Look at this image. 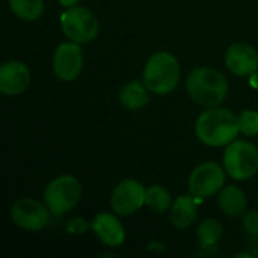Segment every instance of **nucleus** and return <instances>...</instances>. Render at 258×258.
I'll return each mask as SVG.
<instances>
[{
	"instance_id": "23",
	"label": "nucleus",
	"mask_w": 258,
	"mask_h": 258,
	"mask_svg": "<svg viewBox=\"0 0 258 258\" xmlns=\"http://www.w3.org/2000/svg\"><path fill=\"white\" fill-rule=\"evenodd\" d=\"M80 0H59V3L62 5V6H65V8H71V6H74V5H77Z\"/></svg>"
},
{
	"instance_id": "19",
	"label": "nucleus",
	"mask_w": 258,
	"mask_h": 258,
	"mask_svg": "<svg viewBox=\"0 0 258 258\" xmlns=\"http://www.w3.org/2000/svg\"><path fill=\"white\" fill-rule=\"evenodd\" d=\"M222 234V227L221 224L213 219V218H209V219H204L200 225H198V237L201 240L203 245L206 246H212L215 245L219 237Z\"/></svg>"
},
{
	"instance_id": "16",
	"label": "nucleus",
	"mask_w": 258,
	"mask_h": 258,
	"mask_svg": "<svg viewBox=\"0 0 258 258\" xmlns=\"http://www.w3.org/2000/svg\"><path fill=\"white\" fill-rule=\"evenodd\" d=\"M147 89L148 88L138 80L127 83L119 94V100H121L122 106H125L127 109H132V110L144 107L150 100Z\"/></svg>"
},
{
	"instance_id": "15",
	"label": "nucleus",
	"mask_w": 258,
	"mask_h": 258,
	"mask_svg": "<svg viewBox=\"0 0 258 258\" xmlns=\"http://www.w3.org/2000/svg\"><path fill=\"white\" fill-rule=\"evenodd\" d=\"M221 210L233 218H237L246 210V195L237 186H225L218 198Z\"/></svg>"
},
{
	"instance_id": "4",
	"label": "nucleus",
	"mask_w": 258,
	"mask_h": 258,
	"mask_svg": "<svg viewBox=\"0 0 258 258\" xmlns=\"http://www.w3.org/2000/svg\"><path fill=\"white\" fill-rule=\"evenodd\" d=\"M224 168L234 180H248L258 171L257 147L246 141L231 142L224 153Z\"/></svg>"
},
{
	"instance_id": "8",
	"label": "nucleus",
	"mask_w": 258,
	"mask_h": 258,
	"mask_svg": "<svg viewBox=\"0 0 258 258\" xmlns=\"http://www.w3.org/2000/svg\"><path fill=\"white\" fill-rule=\"evenodd\" d=\"M50 213L51 212L47 206L30 198L18 200L11 209L12 221L20 228L29 231H39L45 228L50 221Z\"/></svg>"
},
{
	"instance_id": "13",
	"label": "nucleus",
	"mask_w": 258,
	"mask_h": 258,
	"mask_svg": "<svg viewBox=\"0 0 258 258\" xmlns=\"http://www.w3.org/2000/svg\"><path fill=\"white\" fill-rule=\"evenodd\" d=\"M91 228L95 236L107 246L116 248L121 246L125 240V233L121 222L110 213L97 215L91 222Z\"/></svg>"
},
{
	"instance_id": "12",
	"label": "nucleus",
	"mask_w": 258,
	"mask_h": 258,
	"mask_svg": "<svg viewBox=\"0 0 258 258\" xmlns=\"http://www.w3.org/2000/svg\"><path fill=\"white\" fill-rule=\"evenodd\" d=\"M30 73L23 62H6L0 68V92L5 95H18L29 86Z\"/></svg>"
},
{
	"instance_id": "9",
	"label": "nucleus",
	"mask_w": 258,
	"mask_h": 258,
	"mask_svg": "<svg viewBox=\"0 0 258 258\" xmlns=\"http://www.w3.org/2000/svg\"><path fill=\"white\" fill-rule=\"evenodd\" d=\"M145 192L147 189L139 181L132 178L124 180L113 189L110 206L121 216L133 215L145 204Z\"/></svg>"
},
{
	"instance_id": "11",
	"label": "nucleus",
	"mask_w": 258,
	"mask_h": 258,
	"mask_svg": "<svg viewBox=\"0 0 258 258\" xmlns=\"http://www.w3.org/2000/svg\"><path fill=\"white\" fill-rule=\"evenodd\" d=\"M225 65L237 76H252L258 68L257 50L246 44H233L227 50Z\"/></svg>"
},
{
	"instance_id": "5",
	"label": "nucleus",
	"mask_w": 258,
	"mask_h": 258,
	"mask_svg": "<svg viewBox=\"0 0 258 258\" xmlns=\"http://www.w3.org/2000/svg\"><path fill=\"white\" fill-rule=\"evenodd\" d=\"M80 197L82 186L77 178L71 175H62L54 178L44 190L45 206L56 216L68 213L79 203Z\"/></svg>"
},
{
	"instance_id": "17",
	"label": "nucleus",
	"mask_w": 258,
	"mask_h": 258,
	"mask_svg": "<svg viewBox=\"0 0 258 258\" xmlns=\"http://www.w3.org/2000/svg\"><path fill=\"white\" fill-rule=\"evenodd\" d=\"M11 11L24 21L38 20L44 12L42 0H9Z\"/></svg>"
},
{
	"instance_id": "3",
	"label": "nucleus",
	"mask_w": 258,
	"mask_h": 258,
	"mask_svg": "<svg viewBox=\"0 0 258 258\" xmlns=\"http://www.w3.org/2000/svg\"><path fill=\"white\" fill-rule=\"evenodd\" d=\"M180 80V65L168 51L154 53L144 70V85L148 91L163 95L172 92Z\"/></svg>"
},
{
	"instance_id": "18",
	"label": "nucleus",
	"mask_w": 258,
	"mask_h": 258,
	"mask_svg": "<svg viewBox=\"0 0 258 258\" xmlns=\"http://www.w3.org/2000/svg\"><path fill=\"white\" fill-rule=\"evenodd\" d=\"M171 201V194L162 186H150L145 192V204L157 213H165Z\"/></svg>"
},
{
	"instance_id": "10",
	"label": "nucleus",
	"mask_w": 258,
	"mask_h": 258,
	"mask_svg": "<svg viewBox=\"0 0 258 258\" xmlns=\"http://www.w3.org/2000/svg\"><path fill=\"white\" fill-rule=\"evenodd\" d=\"M83 68V51L77 42H63L57 45L53 56L54 74L65 82H71L79 77Z\"/></svg>"
},
{
	"instance_id": "21",
	"label": "nucleus",
	"mask_w": 258,
	"mask_h": 258,
	"mask_svg": "<svg viewBox=\"0 0 258 258\" xmlns=\"http://www.w3.org/2000/svg\"><path fill=\"white\" fill-rule=\"evenodd\" d=\"M243 228L246 230V233L252 234V236H258V212L257 210H251L248 213L243 215L242 219Z\"/></svg>"
},
{
	"instance_id": "2",
	"label": "nucleus",
	"mask_w": 258,
	"mask_h": 258,
	"mask_svg": "<svg viewBox=\"0 0 258 258\" xmlns=\"http://www.w3.org/2000/svg\"><path fill=\"white\" fill-rule=\"evenodd\" d=\"M186 89L194 101L204 107L219 106L228 94L225 76L213 68H197L186 79Z\"/></svg>"
},
{
	"instance_id": "6",
	"label": "nucleus",
	"mask_w": 258,
	"mask_h": 258,
	"mask_svg": "<svg viewBox=\"0 0 258 258\" xmlns=\"http://www.w3.org/2000/svg\"><path fill=\"white\" fill-rule=\"evenodd\" d=\"M62 30L68 39L77 44L91 42L98 35V21L95 15L82 6H71L60 15Z\"/></svg>"
},
{
	"instance_id": "1",
	"label": "nucleus",
	"mask_w": 258,
	"mask_h": 258,
	"mask_svg": "<svg viewBox=\"0 0 258 258\" xmlns=\"http://www.w3.org/2000/svg\"><path fill=\"white\" fill-rule=\"evenodd\" d=\"M198 139L210 147H225L236 141L240 128L231 110L224 107H207L195 125Z\"/></svg>"
},
{
	"instance_id": "14",
	"label": "nucleus",
	"mask_w": 258,
	"mask_h": 258,
	"mask_svg": "<svg viewBox=\"0 0 258 258\" xmlns=\"http://www.w3.org/2000/svg\"><path fill=\"white\" fill-rule=\"evenodd\" d=\"M198 200L194 198V195H183L178 197L172 207H171V222L174 224V227L184 230L189 228L198 216Z\"/></svg>"
},
{
	"instance_id": "7",
	"label": "nucleus",
	"mask_w": 258,
	"mask_h": 258,
	"mask_svg": "<svg viewBox=\"0 0 258 258\" xmlns=\"http://www.w3.org/2000/svg\"><path fill=\"white\" fill-rule=\"evenodd\" d=\"M225 183L224 169L215 162L198 165L189 177V192L200 200L210 198Z\"/></svg>"
},
{
	"instance_id": "22",
	"label": "nucleus",
	"mask_w": 258,
	"mask_h": 258,
	"mask_svg": "<svg viewBox=\"0 0 258 258\" xmlns=\"http://www.w3.org/2000/svg\"><path fill=\"white\" fill-rule=\"evenodd\" d=\"M86 227L83 225V221L82 219H74V221H70V225H68V230L73 231V233H82Z\"/></svg>"
},
{
	"instance_id": "20",
	"label": "nucleus",
	"mask_w": 258,
	"mask_h": 258,
	"mask_svg": "<svg viewBox=\"0 0 258 258\" xmlns=\"http://www.w3.org/2000/svg\"><path fill=\"white\" fill-rule=\"evenodd\" d=\"M239 128L246 136L258 135V112L255 110H243L237 118Z\"/></svg>"
}]
</instances>
